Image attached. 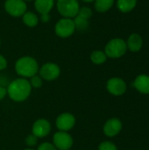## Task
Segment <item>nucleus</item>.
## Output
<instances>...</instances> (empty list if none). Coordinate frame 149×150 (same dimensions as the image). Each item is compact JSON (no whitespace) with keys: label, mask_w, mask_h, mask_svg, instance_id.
<instances>
[{"label":"nucleus","mask_w":149,"mask_h":150,"mask_svg":"<svg viewBox=\"0 0 149 150\" xmlns=\"http://www.w3.org/2000/svg\"><path fill=\"white\" fill-rule=\"evenodd\" d=\"M32 86L28 80L25 78H18L8 85L7 93L13 101L22 102L30 96Z\"/></svg>","instance_id":"1"},{"label":"nucleus","mask_w":149,"mask_h":150,"mask_svg":"<svg viewBox=\"0 0 149 150\" xmlns=\"http://www.w3.org/2000/svg\"><path fill=\"white\" fill-rule=\"evenodd\" d=\"M15 70L20 76L32 77L39 71V65L34 58L31 56H23L16 62Z\"/></svg>","instance_id":"2"},{"label":"nucleus","mask_w":149,"mask_h":150,"mask_svg":"<svg viewBox=\"0 0 149 150\" xmlns=\"http://www.w3.org/2000/svg\"><path fill=\"white\" fill-rule=\"evenodd\" d=\"M127 50L126 42L122 39H112L105 46V53L107 57L119 58L123 56Z\"/></svg>","instance_id":"3"},{"label":"nucleus","mask_w":149,"mask_h":150,"mask_svg":"<svg viewBox=\"0 0 149 150\" xmlns=\"http://www.w3.org/2000/svg\"><path fill=\"white\" fill-rule=\"evenodd\" d=\"M79 8L78 0H57V10L63 18H75L78 13Z\"/></svg>","instance_id":"4"},{"label":"nucleus","mask_w":149,"mask_h":150,"mask_svg":"<svg viewBox=\"0 0 149 150\" xmlns=\"http://www.w3.org/2000/svg\"><path fill=\"white\" fill-rule=\"evenodd\" d=\"M76 31V25L72 18H61L54 26L55 34L61 38H68Z\"/></svg>","instance_id":"5"},{"label":"nucleus","mask_w":149,"mask_h":150,"mask_svg":"<svg viewBox=\"0 0 149 150\" xmlns=\"http://www.w3.org/2000/svg\"><path fill=\"white\" fill-rule=\"evenodd\" d=\"M4 10L9 15L18 18L22 17L27 11V5L24 0H6Z\"/></svg>","instance_id":"6"},{"label":"nucleus","mask_w":149,"mask_h":150,"mask_svg":"<svg viewBox=\"0 0 149 150\" xmlns=\"http://www.w3.org/2000/svg\"><path fill=\"white\" fill-rule=\"evenodd\" d=\"M40 76L46 80V81H54L61 74V69L60 67L53 62H47L45 63L39 70Z\"/></svg>","instance_id":"7"},{"label":"nucleus","mask_w":149,"mask_h":150,"mask_svg":"<svg viewBox=\"0 0 149 150\" xmlns=\"http://www.w3.org/2000/svg\"><path fill=\"white\" fill-rule=\"evenodd\" d=\"M54 147L58 150H68L73 145V139L67 132H57L53 137Z\"/></svg>","instance_id":"8"},{"label":"nucleus","mask_w":149,"mask_h":150,"mask_svg":"<svg viewBox=\"0 0 149 150\" xmlns=\"http://www.w3.org/2000/svg\"><path fill=\"white\" fill-rule=\"evenodd\" d=\"M54 5V0H34L35 10L41 15V20L47 22L49 20V12Z\"/></svg>","instance_id":"9"},{"label":"nucleus","mask_w":149,"mask_h":150,"mask_svg":"<svg viewBox=\"0 0 149 150\" xmlns=\"http://www.w3.org/2000/svg\"><path fill=\"white\" fill-rule=\"evenodd\" d=\"M76 124V118L73 114L64 112L60 114L56 119V127L60 131L68 132L74 127Z\"/></svg>","instance_id":"10"},{"label":"nucleus","mask_w":149,"mask_h":150,"mask_svg":"<svg viewBox=\"0 0 149 150\" xmlns=\"http://www.w3.org/2000/svg\"><path fill=\"white\" fill-rule=\"evenodd\" d=\"M106 88L111 94L114 96H121L126 91V84L123 79L113 77L108 80Z\"/></svg>","instance_id":"11"},{"label":"nucleus","mask_w":149,"mask_h":150,"mask_svg":"<svg viewBox=\"0 0 149 150\" xmlns=\"http://www.w3.org/2000/svg\"><path fill=\"white\" fill-rule=\"evenodd\" d=\"M51 131V125L48 120L40 119L36 120L32 125V134L37 138H43L48 135Z\"/></svg>","instance_id":"12"},{"label":"nucleus","mask_w":149,"mask_h":150,"mask_svg":"<svg viewBox=\"0 0 149 150\" xmlns=\"http://www.w3.org/2000/svg\"><path fill=\"white\" fill-rule=\"evenodd\" d=\"M122 129V123L119 119L113 118L106 121L104 126V133L108 137H114L119 134Z\"/></svg>","instance_id":"13"},{"label":"nucleus","mask_w":149,"mask_h":150,"mask_svg":"<svg viewBox=\"0 0 149 150\" xmlns=\"http://www.w3.org/2000/svg\"><path fill=\"white\" fill-rule=\"evenodd\" d=\"M133 86L141 93L149 94V76L147 75L138 76L134 80Z\"/></svg>","instance_id":"14"},{"label":"nucleus","mask_w":149,"mask_h":150,"mask_svg":"<svg viewBox=\"0 0 149 150\" xmlns=\"http://www.w3.org/2000/svg\"><path fill=\"white\" fill-rule=\"evenodd\" d=\"M143 45V40L141 35L138 33H133L129 36L127 42H126V47L127 48L132 51V52H138L141 49Z\"/></svg>","instance_id":"15"},{"label":"nucleus","mask_w":149,"mask_h":150,"mask_svg":"<svg viewBox=\"0 0 149 150\" xmlns=\"http://www.w3.org/2000/svg\"><path fill=\"white\" fill-rule=\"evenodd\" d=\"M137 0H118L117 1V6L119 10L124 13L129 12L132 10L134 9L136 6Z\"/></svg>","instance_id":"16"},{"label":"nucleus","mask_w":149,"mask_h":150,"mask_svg":"<svg viewBox=\"0 0 149 150\" xmlns=\"http://www.w3.org/2000/svg\"><path fill=\"white\" fill-rule=\"evenodd\" d=\"M22 20H23L24 24L29 27H34L39 23L38 16L35 13H33L32 11H26L22 16Z\"/></svg>","instance_id":"17"},{"label":"nucleus","mask_w":149,"mask_h":150,"mask_svg":"<svg viewBox=\"0 0 149 150\" xmlns=\"http://www.w3.org/2000/svg\"><path fill=\"white\" fill-rule=\"evenodd\" d=\"M114 4V0H95V9L98 12L109 11Z\"/></svg>","instance_id":"18"},{"label":"nucleus","mask_w":149,"mask_h":150,"mask_svg":"<svg viewBox=\"0 0 149 150\" xmlns=\"http://www.w3.org/2000/svg\"><path fill=\"white\" fill-rule=\"evenodd\" d=\"M107 56L105 53L100 50H96L92 52L90 54V60L95 64H103L104 62H105Z\"/></svg>","instance_id":"19"},{"label":"nucleus","mask_w":149,"mask_h":150,"mask_svg":"<svg viewBox=\"0 0 149 150\" xmlns=\"http://www.w3.org/2000/svg\"><path fill=\"white\" fill-rule=\"evenodd\" d=\"M74 23L76 25V30H78L80 32H84L89 27V20L80 18L78 16H76L74 18Z\"/></svg>","instance_id":"20"},{"label":"nucleus","mask_w":149,"mask_h":150,"mask_svg":"<svg viewBox=\"0 0 149 150\" xmlns=\"http://www.w3.org/2000/svg\"><path fill=\"white\" fill-rule=\"evenodd\" d=\"M76 16L89 20L91 18V16H92V11L89 7H85V6L84 7H80Z\"/></svg>","instance_id":"21"},{"label":"nucleus","mask_w":149,"mask_h":150,"mask_svg":"<svg viewBox=\"0 0 149 150\" xmlns=\"http://www.w3.org/2000/svg\"><path fill=\"white\" fill-rule=\"evenodd\" d=\"M42 78L40 76H33L31 77V81H30V84L32 87L33 88H36V89H39L42 86Z\"/></svg>","instance_id":"22"},{"label":"nucleus","mask_w":149,"mask_h":150,"mask_svg":"<svg viewBox=\"0 0 149 150\" xmlns=\"http://www.w3.org/2000/svg\"><path fill=\"white\" fill-rule=\"evenodd\" d=\"M98 150H118L117 147L111 142H104L100 143Z\"/></svg>","instance_id":"23"},{"label":"nucleus","mask_w":149,"mask_h":150,"mask_svg":"<svg viewBox=\"0 0 149 150\" xmlns=\"http://www.w3.org/2000/svg\"><path fill=\"white\" fill-rule=\"evenodd\" d=\"M37 142H38V138L33 135V134H30L26 137L25 139V144L29 147H33L37 144Z\"/></svg>","instance_id":"24"},{"label":"nucleus","mask_w":149,"mask_h":150,"mask_svg":"<svg viewBox=\"0 0 149 150\" xmlns=\"http://www.w3.org/2000/svg\"><path fill=\"white\" fill-rule=\"evenodd\" d=\"M38 150H57L54 144H51L49 142H44L40 144L38 148Z\"/></svg>","instance_id":"25"},{"label":"nucleus","mask_w":149,"mask_h":150,"mask_svg":"<svg viewBox=\"0 0 149 150\" xmlns=\"http://www.w3.org/2000/svg\"><path fill=\"white\" fill-rule=\"evenodd\" d=\"M6 67H7V61L2 54H0V70L4 69Z\"/></svg>","instance_id":"26"},{"label":"nucleus","mask_w":149,"mask_h":150,"mask_svg":"<svg viewBox=\"0 0 149 150\" xmlns=\"http://www.w3.org/2000/svg\"><path fill=\"white\" fill-rule=\"evenodd\" d=\"M6 94H7V89L0 86V101L6 96Z\"/></svg>","instance_id":"27"},{"label":"nucleus","mask_w":149,"mask_h":150,"mask_svg":"<svg viewBox=\"0 0 149 150\" xmlns=\"http://www.w3.org/2000/svg\"><path fill=\"white\" fill-rule=\"evenodd\" d=\"M83 2H86V3H91V2H93V1H95V0H83Z\"/></svg>","instance_id":"28"},{"label":"nucleus","mask_w":149,"mask_h":150,"mask_svg":"<svg viewBox=\"0 0 149 150\" xmlns=\"http://www.w3.org/2000/svg\"><path fill=\"white\" fill-rule=\"evenodd\" d=\"M25 2H31V1H33V0H24Z\"/></svg>","instance_id":"29"},{"label":"nucleus","mask_w":149,"mask_h":150,"mask_svg":"<svg viewBox=\"0 0 149 150\" xmlns=\"http://www.w3.org/2000/svg\"><path fill=\"white\" fill-rule=\"evenodd\" d=\"M25 150H33V149H25Z\"/></svg>","instance_id":"30"},{"label":"nucleus","mask_w":149,"mask_h":150,"mask_svg":"<svg viewBox=\"0 0 149 150\" xmlns=\"http://www.w3.org/2000/svg\"><path fill=\"white\" fill-rule=\"evenodd\" d=\"M0 45H1V41H0Z\"/></svg>","instance_id":"31"}]
</instances>
